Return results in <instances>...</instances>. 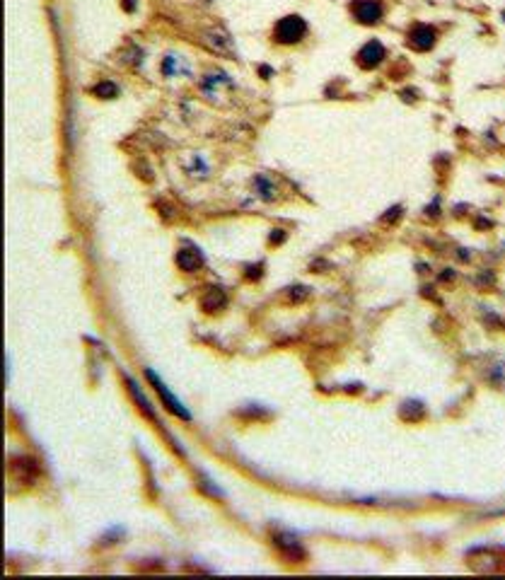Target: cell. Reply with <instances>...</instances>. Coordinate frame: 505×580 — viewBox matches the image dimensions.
Segmentation results:
<instances>
[{"label":"cell","instance_id":"obj_6","mask_svg":"<svg viewBox=\"0 0 505 580\" xmlns=\"http://www.w3.org/2000/svg\"><path fill=\"white\" fill-rule=\"evenodd\" d=\"M177 266L182 271H196L198 266H201V256L196 254V251L191 249H184L177 254Z\"/></svg>","mask_w":505,"mask_h":580},{"label":"cell","instance_id":"obj_1","mask_svg":"<svg viewBox=\"0 0 505 580\" xmlns=\"http://www.w3.org/2000/svg\"><path fill=\"white\" fill-rule=\"evenodd\" d=\"M305 34H308V22L297 15L283 17V20H278V25L273 27V39L283 46L297 44L300 39H305Z\"/></svg>","mask_w":505,"mask_h":580},{"label":"cell","instance_id":"obj_3","mask_svg":"<svg viewBox=\"0 0 505 580\" xmlns=\"http://www.w3.org/2000/svg\"><path fill=\"white\" fill-rule=\"evenodd\" d=\"M436 39H438V34H436L433 27L413 25L411 32H409V37H407V44L411 46L413 51H428V49L436 46Z\"/></svg>","mask_w":505,"mask_h":580},{"label":"cell","instance_id":"obj_7","mask_svg":"<svg viewBox=\"0 0 505 580\" xmlns=\"http://www.w3.org/2000/svg\"><path fill=\"white\" fill-rule=\"evenodd\" d=\"M225 305V296L220 293V290H211V296L204 298V310L213 312L215 307H223Z\"/></svg>","mask_w":505,"mask_h":580},{"label":"cell","instance_id":"obj_9","mask_svg":"<svg viewBox=\"0 0 505 580\" xmlns=\"http://www.w3.org/2000/svg\"><path fill=\"white\" fill-rule=\"evenodd\" d=\"M124 8H126V10H133V0H126Z\"/></svg>","mask_w":505,"mask_h":580},{"label":"cell","instance_id":"obj_2","mask_svg":"<svg viewBox=\"0 0 505 580\" xmlns=\"http://www.w3.org/2000/svg\"><path fill=\"white\" fill-rule=\"evenodd\" d=\"M351 12L361 25H377L385 17V6L382 0H353Z\"/></svg>","mask_w":505,"mask_h":580},{"label":"cell","instance_id":"obj_5","mask_svg":"<svg viewBox=\"0 0 505 580\" xmlns=\"http://www.w3.org/2000/svg\"><path fill=\"white\" fill-rule=\"evenodd\" d=\"M148 380H150V382H153V387H155V389H158V392H160V397H162V402L167 404V408H169V411H172V413H179V416H182V418H189V413L184 411V406H182V404L177 402V399L172 397V394L167 392V387H164V384L160 382L158 377H155V373H148Z\"/></svg>","mask_w":505,"mask_h":580},{"label":"cell","instance_id":"obj_8","mask_svg":"<svg viewBox=\"0 0 505 580\" xmlns=\"http://www.w3.org/2000/svg\"><path fill=\"white\" fill-rule=\"evenodd\" d=\"M116 85L114 83H109V80H105V83H99L97 87H94V94L97 97H102V99H111V97H116Z\"/></svg>","mask_w":505,"mask_h":580},{"label":"cell","instance_id":"obj_4","mask_svg":"<svg viewBox=\"0 0 505 580\" xmlns=\"http://www.w3.org/2000/svg\"><path fill=\"white\" fill-rule=\"evenodd\" d=\"M385 56H387L385 46H382L377 39H372V41H367V44L363 46L361 51H358L356 61H358V65H361V68L372 70V68H377L382 61H385Z\"/></svg>","mask_w":505,"mask_h":580}]
</instances>
